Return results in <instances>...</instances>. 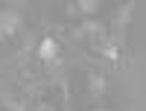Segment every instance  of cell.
Returning <instances> with one entry per match:
<instances>
[{
	"instance_id": "obj_1",
	"label": "cell",
	"mask_w": 146,
	"mask_h": 111,
	"mask_svg": "<svg viewBox=\"0 0 146 111\" xmlns=\"http://www.w3.org/2000/svg\"><path fill=\"white\" fill-rule=\"evenodd\" d=\"M58 56V41L56 38H44L41 44H38V58L41 61H53Z\"/></svg>"
},
{
	"instance_id": "obj_2",
	"label": "cell",
	"mask_w": 146,
	"mask_h": 111,
	"mask_svg": "<svg viewBox=\"0 0 146 111\" xmlns=\"http://www.w3.org/2000/svg\"><path fill=\"white\" fill-rule=\"evenodd\" d=\"M18 15H12V12H3V15H0V35H12L18 29Z\"/></svg>"
},
{
	"instance_id": "obj_3",
	"label": "cell",
	"mask_w": 146,
	"mask_h": 111,
	"mask_svg": "<svg viewBox=\"0 0 146 111\" xmlns=\"http://www.w3.org/2000/svg\"><path fill=\"white\" fill-rule=\"evenodd\" d=\"M88 88H91V94H94V96H102V94H105V76H100V73H91Z\"/></svg>"
},
{
	"instance_id": "obj_4",
	"label": "cell",
	"mask_w": 146,
	"mask_h": 111,
	"mask_svg": "<svg viewBox=\"0 0 146 111\" xmlns=\"http://www.w3.org/2000/svg\"><path fill=\"white\" fill-rule=\"evenodd\" d=\"M79 12H85V15H94V12H100V3H91V0H85V3H79Z\"/></svg>"
},
{
	"instance_id": "obj_5",
	"label": "cell",
	"mask_w": 146,
	"mask_h": 111,
	"mask_svg": "<svg viewBox=\"0 0 146 111\" xmlns=\"http://www.w3.org/2000/svg\"><path fill=\"white\" fill-rule=\"evenodd\" d=\"M102 53L111 58V61H120V50H117V47H111V44H108V47H102Z\"/></svg>"
},
{
	"instance_id": "obj_6",
	"label": "cell",
	"mask_w": 146,
	"mask_h": 111,
	"mask_svg": "<svg viewBox=\"0 0 146 111\" xmlns=\"http://www.w3.org/2000/svg\"><path fill=\"white\" fill-rule=\"evenodd\" d=\"M96 111H108V108H96Z\"/></svg>"
}]
</instances>
